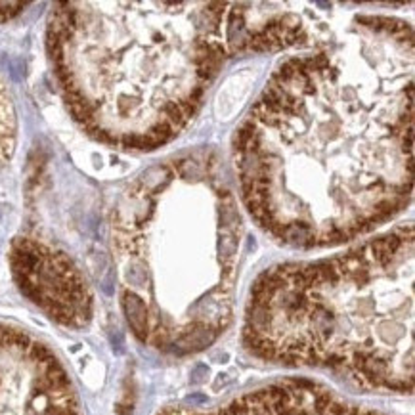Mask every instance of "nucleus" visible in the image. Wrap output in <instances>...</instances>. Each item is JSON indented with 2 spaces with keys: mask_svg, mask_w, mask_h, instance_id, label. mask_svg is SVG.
I'll return each instance as SVG.
<instances>
[{
  "mask_svg": "<svg viewBox=\"0 0 415 415\" xmlns=\"http://www.w3.org/2000/svg\"><path fill=\"white\" fill-rule=\"evenodd\" d=\"M17 142V115L6 86L0 82V167L12 159Z\"/></svg>",
  "mask_w": 415,
  "mask_h": 415,
  "instance_id": "nucleus-8",
  "label": "nucleus"
},
{
  "mask_svg": "<svg viewBox=\"0 0 415 415\" xmlns=\"http://www.w3.org/2000/svg\"><path fill=\"white\" fill-rule=\"evenodd\" d=\"M46 44L67 110L121 149H155L188 126L230 46L226 2H59Z\"/></svg>",
  "mask_w": 415,
  "mask_h": 415,
  "instance_id": "nucleus-2",
  "label": "nucleus"
},
{
  "mask_svg": "<svg viewBox=\"0 0 415 415\" xmlns=\"http://www.w3.org/2000/svg\"><path fill=\"white\" fill-rule=\"evenodd\" d=\"M111 239L123 314L138 341L186 356L226 331L241 214L212 155L147 168L119 199Z\"/></svg>",
  "mask_w": 415,
  "mask_h": 415,
  "instance_id": "nucleus-3",
  "label": "nucleus"
},
{
  "mask_svg": "<svg viewBox=\"0 0 415 415\" xmlns=\"http://www.w3.org/2000/svg\"><path fill=\"white\" fill-rule=\"evenodd\" d=\"M159 415H383L344 400L304 379H285L253 388L216 408H170Z\"/></svg>",
  "mask_w": 415,
  "mask_h": 415,
  "instance_id": "nucleus-7",
  "label": "nucleus"
},
{
  "mask_svg": "<svg viewBox=\"0 0 415 415\" xmlns=\"http://www.w3.org/2000/svg\"><path fill=\"white\" fill-rule=\"evenodd\" d=\"M243 205L295 249L372 232L413 191V33L358 15L335 40L287 59L233 140Z\"/></svg>",
  "mask_w": 415,
  "mask_h": 415,
  "instance_id": "nucleus-1",
  "label": "nucleus"
},
{
  "mask_svg": "<svg viewBox=\"0 0 415 415\" xmlns=\"http://www.w3.org/2000/svg\"><path fill=\"white\" fill-rule=\"evenodd\" d=\"M243 344L258 360L413 390V226L312 263L277 264L249 293Z\"/></svg>",
  "mask_w": 415,
  "mask_h": 415,
  "instance_id": "nucleus-4",
  "label": "nucleus"
},
{
  "mask_svg": "<svg viewBox=\"0 0 415 415\" xmlns=\"http://www.w3.org/2000/svg\"><path fill=\"white\" fill-rule=\"evenodd\" d=\"M0 415H82L56 352L14 325L0 323Z\"/></svg>",
  "mask_w": 415,
  "mask_h": 415,
  "instance_id": "nucleus-5",
  "label": "nucleus"
},
{
  "mask_svg": "<svg viewBox=\"0 0 415 415\" xmlns=\"http://www.w3.org/2000/svg\"><path fill=\"white\" fill-rule=\"evenodd\" d=\"M27 6L29 4H23V2H0V21L12 19L17 14H21Z\"/></svg>",
  "mask_w": 415,
  "mask_h": 415,
  "instance_id": "nucleus-9",
  "label": "nucleus"
},
{
  "mask_svg": "<svg viewBox=\"0 0 415 415\" xmlns=\"http://www.w3.org/2000/svg\"><path fill=\"white\" fill-rule=\"evenodd\" d=\"M10 268L19 291L58 325L86 327L94 314V295L69 256L37 237H15Z\"/></svg>",
  "mask_w": 415,
  "mask_h": 415,
  "instance_id": "nucleus-6",
  "label": "nucleus"
}]
</instances>
